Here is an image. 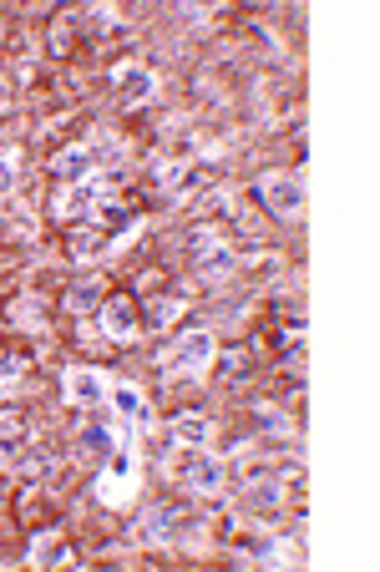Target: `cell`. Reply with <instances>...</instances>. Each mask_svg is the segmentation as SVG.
Masks as SVG:
<instances>
[{
  "mask_svg": "<svg viewBox=\"0 0 380 572\" xmlns=\"http://www.w3.org/2000/svg\"><path fill=\"white\" fill-rule=\"evenodd\" d=\"M112 87H117V102L122 107H147L152 97H158V76H152L147 66H137V61H122L112 71Z\"/></svg>",
  "mask_w": 380,
  "mask_h": 572,
  "instance_id": "52a82bcc",
  "label": "cell"
},
{
  "mask_svg": "<svg viewBox=\"0 0 380 572\" xmlns=\"http://www.w3.org/2000/svg\"><path fill=\"white\" fill-rule=\"evenodd\" d=\"M254 421H259L269 436H289V416L279 411V405H254Z\"/></svg>",
  "mask_w": 380,
  "mask_h": 572,
  "instance_id": "7402d4cb",
  "label": "cell"
},
{
  "mask_svg": "<svg viewBox=\"0 0 380 572\" xmlns=\"http://www.w3.org/2000/svg\"><path fill=\"white\" fill-rule=\"evenodd\" d=\"M26 446H31V431H26L21 421H6V426H0V461H16Z\"/></svg>",
  "mask_w": 380,
  "mask_h": 572,
  "instance_id": "ac0fdd59",
  "label": "cell"
},
{
  "mask_svg": "<svg viewBox=\"0 0 380 572\" xmlns=\"http://www.w3.org/2000/svg\"><path fill=\"white\" fill-rule=\"evenodd\" d=\"M97 198H102V193H97L92 183H71V193H61V198H56V218L92 213V208H97Z\"/></svg>",
  "mask_w": 380,
  "mask_h": 572,
  "instance_id": "9a60e30c",
  "label": "cell"
},
{
  "mask_svg": "<svg viewBox=\"0 0 380 572\" xmlns=\"http://www.w3.org/2000/svg\"><path fill=\"white\" fill-rule=\"evenodd\" d=\"M102 228H82V233H71V259H97L102 254Z\"/></svg>",
  "mask_w": 380,
  "mask_h": 572,
  "instance_id": "ffe728a7",
  "label": "cell"
},
{
  "mask_svg": "<svg viewBox=\"0 0 380 572\" xmlns=\"http://www.w3.org/2000/svg\"><path fill=\"white\" fill-rule=\"evenodd\" d=\"M178 527H183V507H178V502H152V507L142 512V537H147V542H173Z\"/></svg>",
  "mask_w": 380,
  "mask_h": 572,
  "instance_id": "9c48e42d",
  "label": "cell"
},
{
  "mask_svg": "<svg viewBox=\"0 0 380 572\" xmlns=\"http://www.w3.org/2000/svg\"><path fill=\"white\" fill-rule=\"evenodd\" d=\"M16 380H21V360L11 350H0V390H11Z\"/></svg>",
  "mask_w": 380,
  "mask_h": 572,
  "instance_id": "603a6c76",
  "label": "cell"
},
{
  "mask_svg": "<svg viewBox=\"0 0 380 572\" xmlns=\"http://www.w3.org/2000/svg\"><path fill=\"white\" fill-rule=\"evenodd\" d=\"M173 481L183 486V492L213 497V492H223V461L208 456L203 446H183V456L173 461Z\"/></svg>",
  "mask_w": 380,
  "mask_h": 572,
  "instance_id": "6da1fadb",
  "label": "cell"
},
{
  "mask_svg": "<svg viewBox=\"0 0 380 572\" xmlns=\"http://www.w3.org/2000/svg\"><path fill=\"white\" fill-rule=\"evenodd\" d=\"M107 400L117 405V416H122V421L147 426V400H142V390H137V385H127V380H122V385H112V390H107Z\"/></svg>",
  "mask_w": 380,
  "mask_h": 572,
  "instance_id": "5bb4252c",
  "label": "cell"
},
{
  "mask_svg": "<svg viewBox=\"0 0 380 572\" xmlns=\"http://www.w3.org/2000/svg\"><path fill=\"white\" fill-rule=\"evenodd\" d=\"M132 492H137V456H132V446H117L107 471L97 476V502L117 512V507L132 502Z\"/></svg>",
  "mask_w": 380,
  "mask_h": 572,
  "instance_id": "7a4b0ae2",
  "label": "cell"
},
{
  "mask_svg": "<svg viewBox=\"0 0 380 572\" xmlns=\"http://www.w3.org/2000/svg\"><path fill=\"white\" fill-rule=\"evenodd\" d=\"M208 436H213L208 416H198V411H183V416H173V441H178V446H203Z\"/></svg>",
  "mask_w": 380,
  "mask_h": 572,
  "instance_id": "2e32d148",
  "label": "cell"
},
{
  "mask_svg": "<svg viewBox=\"0 0 380 572\" xmlns=\"http://www.w3.org/2000/svg\"><path fill=\"white\" fill-rule=\"evenodd\" d=\"M112 152H117V147H107V142H76V147H66V152L51 162V173H56L61 183H87Z\"/></svg>",
  "mask_w": 380,
  "mask_h": 572,
  "instance_id": "277c9868",
  "label": "cell"
},
{
  "mask_svg": "<svg viewBox=\"0 0 380 572\" xmlns=\"http://www.w3.org/2000/svg\"><path fill=\"white\" fill-rule=\"evenodd\" d=\"M178 314H183V299H173V294H168V299H163V294H158V299H147V324H152V330L173 324Z\"/></svg>",
  "mask_w": 380,
  "mask_h": 572,
  "instance_id": "d6986e66",
  "label": "cell"
},
{
  "mask_svg": "<svg viewBox=\"0 0 380 572\" xmlns=\"http://www.w3.org/2000/svg\"><path fill=\"white\" fill-rule=\"evenodd\" d=\"M61 390H66V400L71 405H82V411H97V405L107 400V375L102 370H92V365H66V375H61Z\"/></svg>",
  "mask_w": 380,
  "mask_h": 572,
  "instance_id": "5b68a950",
  "label": "cell"
},
{
  "mask_svg": "<svg viewBox=\"0 0 380 572\" xmlns=\"http://www.w3.org/2000/svg\"><path fill=\"white\" fill-rule=\"evenodd\" d=\"M102 289H107L102 279H76V284L66 289V309H71V314H87V309H97V304H102Z\"/></svg>",
  "mask_w": 380,
  "mask_h": 572,
  "instance_id": "e0dca14e",
  "label": "cell"
},
{
  "mask_svg": "<svg viewBox=\"0 0 380 572\" xmlns=\"http://www.w3.org/2000/svg\"><path fill=\"white\" fill-rule=\"evenodd\" d=\"M31 562H41V567H61V562H71V547H66V542H41V537H36Z\"/></svg>",
  "mask_w": 380,
  "mask_h": 572,
  "instance_id": "44dd1931",
  "label": "cell"
},
{
  "mask_svg": "<svg viewBox=\"0 0 380 572\" xmlns=\"http://www.w3.org/2000/svg\"><path fill=\"white\" fill-rule=\"evenodd\" d=\"M213 365V330H183L178 345L163 355V375L183 380V375H203Z\"/></svg>",
  "mask_w": 380,
  "mask_h": 572,
  "instance_id": "3957f363",
  "label": "cell"
},
{
  "mask_svg": "<svg viewBox=\"0 0 380 572\" xmlns=\"http://www.w3.org/2000/svg\"><path fill=\"white\" fill-rule=\"evenodd\" d=\"M11 466H16V476H26V481H46V476H56V456H51L41 441H31Z\"/></svg>",
  "mask_w": 380,
  "mask_h": 572,
  "instance_id": "7c38bea8",
  "label": "cell"
},
{
  "mask_svg": "<svg viewBox=\"0 0 380 572\" xmlns=\"http://www.w3.org/2000/svg\"><path fill=\"white\" fill-rule=\"evenodd\" d=\"M193 264H198V274H203V279H228V274H234V269L244 264V254H239V249H228V243H218V238H213L203 254H193Z\"/></svg>",
  "mask_w": 380,
  "mask_h": 572,
  "instance_id": "30bf717a",
  "label": "cell"
},
{
  "mask_svg": "<svg viewBox=\"0 0 380 572\" xmlns=\"http://www.w3.org/2000/svg\"><path fill=\"white\" fill-rule=\"evenodd\" d=\"M82 446H87L92 456H112V451H117V416H92V421L82 426Z\"/></svg>",
  "mask_w": 380,
  "mask_h": 572,
  "instance_id": "8fae6325",
  "label": "cell"
},
{
  "mask_svg": "<svg viewBox=\"0 0 380 572\" xmlns=\"http://www.w3.org/2000/svg\"><path fill=\"white\" fill-rule=\"evenodd\" d=\"M92 218H97L102 238H117V233H127V228H132V208H127V203H117V198H97Z\"/></svg>",
  "mask_w": 380,
  "mask_h": 572,
  "instance_id": "4fadbf2b",
  "label": "cell"
},
{
  "mask_svg": "<svg viewBox=\"0 0 380 572\" xmlns=\"http://www.w3.org/2000/svg\"><path fill=\"white\" fill-rule=\"evenodd\" d=\"M102 330H107V340H137V330H142L137 299H127V294L102 299Z\"/></svg>",
  "mask_w": 380,
  "mask_h": 572,
  "instance_id": "ba28073f",
  "label": "cell"
},
{
  "mask_svg": "<svg viewBox=\"0 0 380 572\" xmlns=\"http://www.w3.org/2000/svg\"><path fill=\"white\" fill-rule=\"evenodd\" d=\"M259 198H264V208H269L274 218H299V208H304V183H299L294 173H269V178H259Z\"/></svg>",
  "mask_w": 380,
  "mask_h": 572,
  "instance_id": "8992f818",
  "label": "cell"
},
{
  "mask_svg": "<svg viewBox=\"0 0 380 572\" xmlns=\"http://www.w3.org/2000/svg\"><path fill=\"white\" fill-rule=\"evenodd\" d=\"M11 193H16V157L0 152V198H11Z\"/></svg>",
  "mask_w": 380,
  "mask_h": 572,
  "instance_id": "cb8c5ba5",
  "label": "cell"
}]
</instances>
